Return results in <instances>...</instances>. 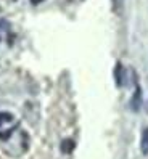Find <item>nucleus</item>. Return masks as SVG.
<instances>
[{"instance_id": "f257e3e1", "label": "nucleus", "mask_w": 148, "mask_h": 159, "mask_svg": "<svg viewBox=\"0 0 148 159\" xmlns=\"http://www.w3.org/2000/svg\"><path fill=\"white\" fill-rule=\"evenodd\" d=\"M140 106H142V90H140V87H137L132 95V100H131V108H132V111H138Z\"/></svg>"}, {"instance_id": "f03ea898", "label": "nucleus", "mask_w": 148, "mask_h": 159, "mask_svg": "<svg viewBox=\"0 0 148 159\" xmlns=\"http://www.w3.org/2000/svg\"><path fill=\"white\" fill-rule=\"evenodd\" d=\"M114 77H116V84L119 87L124 85V68L121 63L116 64V71H114Z\"/></svg>"}, {"instance_id": "423d86ee", "label": "nucleus", "mask_w": 148, "mask_h": 159, "mask_svg": "<svg viewBox=\"0 0 148 159\" xmlns=\"http://www.w3.org/2000/svg\"><path fill=\"white\" fill-rule=\"evenodd\" d=\"M32 3H39V2H42V0H31Z\"/></svg>"}, {"instance_id": "20e7f679", "label": "nucleus", "mask_w": 148, "mask_h": 159, "mask_svg": "<svg viewBox=\"0 0 148 159\" xmlns=\"http://www.w3.org/2000/svg\"><path fill=\"white\" fill-rule=\"evenodd\" d=\"M72 148H74V142H72V140H64V142L61 143V151L63 153L72 151Z\"/></svg>"}, {"instance_id": "39448f33", "label": "nucleus", "mask_w": 148, "mask_h": 159, "mask_svg": "<svg viewBox=\"0 0 148 159\" xmlns=\"http://www.w3.org/2000/svg\"><path fill=\"white\" fill-rule=\"evenodd\" d=\"M12 120H13V114L7 113V111L0 113V122H12Z\"/></svg>"}, {"instance_id": "7ed1b4c3", "label": "nucleus", "mask_w": 148, "mask_h": 159, "mask_svg": "<svg viewBox=\"0 0 148 159\" xmlns=\"http://www.w3.org/2000/svg\"><path fill=\"white\" fill-rule=\"evenodd\" d=\"M140 149L143 154H148V127L143 129L142 132V140H140Z\"/></svg>"}]
</instances>
